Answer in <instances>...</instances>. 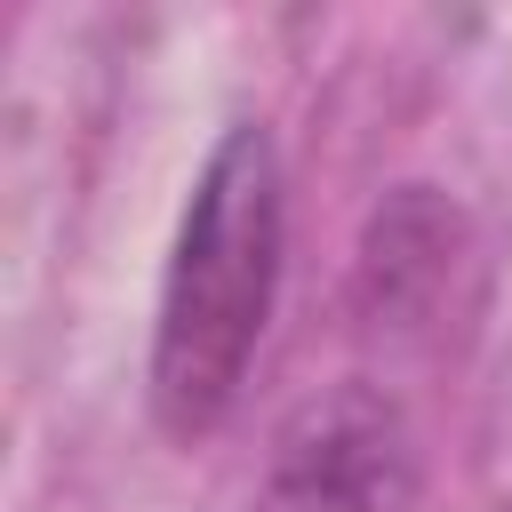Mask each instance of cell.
<instances>
[{
	"instance_id": "1",
	"label": "cell",
	"mask_w": 512,
	"mask_h": 512,
	"mask_svg": "<svg viewBox=\"0 0 512 512\" xmlns=\"http://www.w3.org/2000/svg\"><path fill=\"white\" fill-rule=\"evenodd\" d=\"M280 152L256 120L224 128L208 168L192 176V200L176 216V248L160 272L152 312V416L168 440H208L272 328L280 296Z\"/></svg>"
}]
</instances>
